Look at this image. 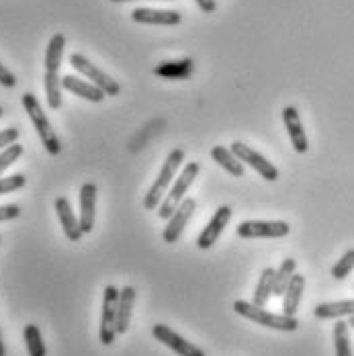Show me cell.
<instances>
[{
    "label": "cell",
    "mask_w": 354,
    "mask_h": 356,
    "mask_svg": "<svg viewBox=\"0 0 354 356\" xmlns=\"http://www.w3.org/2000/svg\"><path fill=\"white\" fill-rule=\"evenodd\" d=\"M182 162H184V149L177 147V149H172V152L168 154L166 162L162 164L160 175L154 180V184L150 186V191L145 193V199H143V207H145V209L154 211V209L160 207L162 199L166 197L168 186L172 184V180L177 177L178 166H180Z\"/></svg>",
    "instance_id": "1"
},
{
    "label": "cell",
    "mask_w": 354,
    "mask_h": 356,
    "mask_svg": "<svg viewBox=\"0 0 354 356\" xmlns=\"http://www.w3.org/2000/svg\"><path fill=\"white\" fill-rule=\"evenodd\" d=\"M21 101H23V107L27 111V115H29V119H31V123H33V127H35L37 136H39V140L43 143L45 152H47L49 156H58V154L62 152V143H60V138L56 136V131H54V127H51L47 115L43 113V108L39 105L35 95L25 92V95L21 97Z\"/></svg>",
    "instance_id": "2"
},
{
    "label": "cell",
    "mask_w": 354,
    "mask_h": 356,
    "mask_svg": "<svg viewBox=\"0 0 354 356\" xmlns=\"http://www.w3.org/2000/svg\"><path fill=\"white\" fill-rule=\"evenodd\" d=\"M234 312L246 320L254 321L258 325H264V327H271V330H279V332H295L299 327V321L291 316H284V314H271L266 312L264 307H258L250 301H242L238 299L234 303Z\"/></svg>",
    "instance_id": "3"
},
{
    "label": "cell",
    "mask_w": 354,
    "mask_h": 356,
    "mask_svg": "<svg viewBox=\"0 0 354 356\" xmlns=\"http://www.w3.org/2000/svg\"><path fill=\"white\" fill-rule=\"evenodd\" d=\"M199 170H201V166H199L197 162H188V164L182 168V172H180L177 180H175L170 193L162 199V203H160V207H158V211H156L160 219H170V217H172V213L178 209V205L184 201V193H186V191L191 188V184L195 182Z\"/></svg>",
    "instance_id": "4"
},
{
    "label": "cell",
    "mask_w": 354,
    "mask_h": 356,
    "mask_svg": "<svg viewBox=\"0 0 354 356\" xmlns=\"http://www.w3.org/2000/svg\"><path fill=\"white\" fill-rule=\"evenodd\" d=\"M117 303H119V289L113 285L105 286L103 293V309H101V330L99 338L101 344L111 346L115 342L117 334Z\"/></svg>",
    "instance_id": "5"
},
{
    "label": "cell",
    "mask_w": 354,
    "mask_h": 356,
    "mask_svg": "<svg viewBox=\"0 0 354 356\" xmlns=\"http://www.w3.org/2000/svg\"><path fill=\"white\" fill-rule=\"evenodd\" d=\"M70 66L76 72H80L82 76H86L88 80H92L95 86H99L106 97H117L121 92V86L117 80H113L108 74L103 70H99L95 64H90L82 54H72L70 56Z\"/></svg>",
    "instance_id": "6"
},
{
    "label": "cell",
    "mask_w": 354,
    "mask_h": 356,
    "mask_svg": "<svg viewBox=\"0 0 354 356\" xmlns=\"http://www.w3.org/2000/svg\"><path fill=\"white\" fill-rule=\"evenodd\" d=\"M230 149L240 158V162L242 164H248L250 168H254L260 177L264 178V180H268V182H275L277 178H279V170H277V166L273 164V162H268L264 156H260L256 149H252L250 145L242 142H234L230 145Z\"/></svg>",
    "instance_id": "7"
},
{
    "label": "cell",
    "mask_w": 354,
    "mask_h": 356,
    "mask_svg": "<svg viewBox=\"0 0 354 356\" xmlns=\"http://www.w3.org/2000/svg\"><path fill=\"white\" fill-rule=\"evenodd\" d=\"M291 227L287 221H242L236 227V234L244 240L256 238H284L289 236Z\"/></svg>",
    "instance_id": "8"
},
{
    "label": "cell",
    "mask_w": 354,
    "mask_h": 356,
    "mask_svg": "<svg viewBox=\"0 0 354 356\" xmlns=\"http://www.w3.org/2000/svg\"><path fill=\"white\" fill-rule=\"evenodd\" d=\"M152 336L158 342H162L164 346H168L172 353H177L178 356H205V353L199 346H195L193 342L184 340L182 336H178L172 327H168L164 323H156L152 327Z\"/></svg>",
    "instance_id": "9"
},
{
    "label": "cell",
    "mask_w": 354,
    "mask_h": 356,
    "mask_svg": "<svg viewBox=\"0 0 354 356\" xmlns=\"http://www.w3.org/2000/svg\"><path fill=\"white\" fill-rule=\"evenodd\" d=\"M195 209H197V201H195V199H184V201L178 205V209L172 213V217L168 219V225L164 227V234H162V238H164L166 244H177L178 240H180V236H182L186 223H188L191 217L195 215Z\"/></svg>",
    "instance_id": "10"
},
{
    "label": "cell",
    "mask_w": 354,
    "mask_h": 356,
    "mask_svg": "<svg viewBox=\"0 0 354 356\" xmlns=\"http://www.w3.org/2000/svg\"><path fill=\"white\" fill-rule=\"evenodd\" d=\"M230 219H232V209H230L227 205H221V207L213 213L211 221L205 225V229L199 234V238H197V248H211L213 244L217 242V238L223 234V229H225V225L230 223Z\"/></svg>",
    "instance_id": "11"
},
{
    "label": "cell",
    "mask_w": 354,
    "mask_h": 356,
    "mask_svg": "<svg viewBox=\"0 0 354 356\" xmlns=\"http://www.w3.org/2000/svg\"><path fill=\"white\" fill-rule=\"evenodd\" d=\"M97 217V184L84 182L80 188V227L84 234H90Z\"/></svg>",
    "instance_id": "12"
},
{
    "label": "cell",
    "mask_w": 354,
    "mask_h": 356,
    "mask_svg": "<svg viewBox=\"0 0 354 356\" xmlns=\"http://www.w3.org/2000/svg\"><path fill=\"white\" fill-rule=\"evenodd\" d=\"M283 121L284 127H287V134H289V140L293 143V149L297 154H305L309 149V142H307V136L303 131V123H301L299 111L295 107H284Z\"/></svg>",
    "instance_id": "13"
},
{
    "label": "cell",
    "mask_w": 354,
    "mask_h": 356,
    "mask_svg": "<svg viewBox=\"0 0 354 356\" xmlns=\"http://www.w3.org/2000/svg\"><path fill=\"white\" fill-rule=\"evenodd\" d=\"M56 213L60 217V223H62V229H64L66 238L70 242H80L84 232L80 227V219H76V215H74L70 207V201L66 197H58L56 199Z\"/></svg>",
    "instance_id": "14"
},
{
    "label": "cell",
    "mask_w": 354,
    "mask_h": 356,
    "mask_svg": "<svg viewBox=\"0 0 354 356\" xmlns=\"http://www.w3.org/2000/svg\"><path fill=\"white\" fill-rule=\"evenodd\" d=\"M131 19L143 25H164V27H172L182 21L180 13L177 10H156V8H136L131 13Z\"/></svg>",
    "instance_id": "15"
},
{
    "label": "cell",
    "mask_w": 354,
    "mask_h": 356,
    "mask_svg": "<svg viewBox=\"0 0 354 356\" xmlns=\"http://www.w3.org/2000/svg\"><path fill=\"white\" fill-rule=\"evenodd\" d=\"M62 88L70 90L72 95H76V97H80L84 101H90V103H101L106 97L99 86H95L92 82L80 80L76 76H64L62 78Z\"/></svg>",
    "instance_id": "16"
},
{
    "label": "cell",
    "mask_w": 354,
    "mask_h": 356,
    "mask_svg": "<svg viewBox=\"0 0 354 356\" xmlns=\"http://www.w3.org/2000/svg\"><path fill=\"white\" fill-rule=\"evenodd\" d=\"M134 303H136V289L129 285L123 286L119 291V303H117V334H125L129 330Z\"/></svg>",
    "instance_id": "17"
},
{
    "label": "cell",
    "mask_w": 354,
    "mask_h": 356,
    "mask_svg": "<svg viewBox=\"0 0 354 356\" xmlns=\"http://www.w3.org/2000/svg\"><path fill=\"white\" fill-rule=\"evenodd\" d=\"M303 289H305V277L303 275H293L291 283L287 286L283 295V314L284 316H291L295 318L297 309H299V303H301V295H303Z\"/></svg>",
    "instance_id": "18"
},
{
    "label": "cell",
    "mask_w": 354,
    "mask_h": 356,
    "mask_svg": "<svg viewBox=\"0 0 354 356\" xmlns=\"http://www.w3.org/2000/svg\"><path fill=\"white\" fill-rule=\"evenodd\" d=\"M314 316L318 320H338V318H353L354 299L348 301H332V303H319L314 309Z\"/></svg>",
    "instance_id": "19"
},
{
    "label": "cell",
    "mask_w": 354,
    "mask_h": 356,
    "mask_svg": "<svg viewBox=\"0 0 354 356\" xmlns=\"http://www.w3.org/2000/svg\"><path fill=\"white\" fill-rule=\"evenodd\" d=\"M211 158L223 170H227L232 177H244V164L240 162V158L232 149H227L223 145H215L211 149Z\"/></svg>",
    "instance_id": "20"
},
{
    "label": "cell",
    "mask_w": 354,
    "mask_h": 356,
    "mask_svg": "<svg viewBox=\"0 0 354 356\" xmlns=\"http://www.w3.org/2000/svg\"><path fill=\"white\" fill-rule=\"evenodd\" d=\"M195 70V62L191 58H184V60H177V62H162L154 68L156 76H162V78H175V80H182V78H188Z\"/></svg>",
    "instance_id": "21"
},
{
    "label": "cell",
    "mask_w": 354,
    "mask_h": 356,
    "mask_svg": "<svg viewBox=\"0 0 354 356\" xmlns=\"http://www.w3.org/2000/svg\"><path fill=\"white\" fill-rule=\"evenodd\" d=\"M275 277H277V270L266 266L262 273H260V281L258 285L254 289V305L258 307H266L268 299L273 297V289H275Z\"/></svg>",
    "instance_id": "22"
},
{
    "label": "cell",
    "mask_w": 354,
    "mask_h": 356,
    "mask_svg": "<svg viewBox=\"0 0 354 356\" xmlns=\"http://www.w3.org/2000/svg\"><path fill=\"white\" fill-rule=\"evenodd\" d=\"M43 88H45L47 107L51 111H60L62 108V78H60V74L58 72H45Z\"/></svg>",
    "instance_id": "23"
},
{
    "label": "cell",
    "mask_w": 354,
    "mask_h": 356,
    "mask_svg": "<svg viewBox=\"0 0 354 356\" xmlns=\"http://www.w3.org/2000/svg\"><path fill=\"white\" fill-rule=\"evenodd\" d=\"M64 47H66V37L62 35V33H56L49 39L47 49H45V64H43L45 72H60Z\"/></svg>",
    "instance_id": "24"
},
{
    "label": "cell",
    "mask_w": 354,
    "mask_h": 356,
    "mask_svg": "<svg viewBox=\"0 0 354 356\" xmlns=\"http://www.w3.org/2000/svg\"><path fill=\"white\" fill-rule=\"evenodd\" d=\"M23 338H25V346H27V353H29V356L47 355V348H45V342H43L41 330L37 327L35 323L25 325V330H23Z\"/></svg>",
    "instance_id": "25"
},
{
    "label": "cell",
    "mask_w": 354,
    "mask_h": 356,
    "mask_svg": "<svg viewBox=\"0 0 354 356\" xmlns=\"http://www.w3.org/2000/svg\"><path fill=\"white\" fill-rule=\"evenodd\" d=\"M295 268H297V262L293 258H284L283 264L277 270V277H275V289H273L275 297H283L287 286H289L291 279H293V275H295Z\"/></svg>",
    "instance_id": "26"
},
{
    "label": "cell",
    "mask_w": 354,
    "mask_h": 356,
    "mask_svg": "<svg viewBox=\"0 0 354 356\" xmlns=\"http://www.w3.org/2000/svg\"><path fill=\"white\" fill-rule=\"evenodd\" d=\"M348 327H351V325L342 320L336 321V325H334V346H336V356H353Z\"/></svg>",
    "instance_id": "27"
},
{
    "label": "cell",
    "mask_w": 354,
    "mask_h": 356,
    "mask_svg": "<svg viewBox=\"0 0 354 356\" xmlns=\"http://www.w3.org/2000/svg\"><path fill=\"white\" fill-rule=\"evenodd\" d=\"M353 270H354V248H351V250H346V252L342 254V258L332 266V277H334V279H338V281H342V279H346Z\"/></svg>",
    "instance_id": "28"
},
{
    "label": "cell",
    "mask_w": 354,
    "mask_h": 356,
    "mask_svg": "<svg viewBox=\"0 0 354 356\" xmlns=\"http://www.w3.org/2000/svg\"><path fill=\"white\" fill-rule=\"evenodd\" d=\"M21 156H23V145H21V143H13V145L4 147V149L0 152V177H2L4 170L10 168Z\"/></svg>",
    "instance_id": "29"
},
{
    "label": "cell",
    "mask_w": 354,
    "mask_h": 356,
    "mask_svg": "<svg viewBox=\"0 0 354 356\" xmlns=\"http://www.w3.org/2000/svg\"><path fill=\"white\" fill-rule=\"evenodd\" d=\"M27 184V178L23 175H13L8 178H0V195H8L13 191H19Z\"/></svg>",
    "instance_id": "30"
},
{
    "label": "cell",
    "mask_w": 354,
    "mask_h": 356,
    "mask_svg": "<svg viewBox=\"0 0 354 356\" xmlns=\"http://www.w3.org/2000/svg\"><path fill=\"white\" fill-rule=\"evenodd\" d=\"M19 136H21V131H19L17 127H8V129L0 131V152H2L4 147L13 145V143H17Z\"/></svg>",
    "instance_id": "31"
},
{
    "label": "cell",
    "mask_w": 354,
    "mask_h": 356,
    "mask_svg": "<svg viewBox=\"0 0 354 356\" xmlns=\"http://www.w3.org/2000/svg\"><path fill=\"white\" fill-rule=\"evenodd\" d=\"M19 215H21L19 205H2L0 207V221H10V219H17Z\"/></svg>",
    "instance_id": "32"
},
{
    "label": "cell",
    "mask_w": 354,
    "mask_h": 356,
    "mask_svg": "<svg viewBox=\"0 0 354 356\" xmlns=\"http://www.w3.org/2000/svg\"><path fill=\"white\" fill-rule=\"evenodd\" d=\"M0 84H2V86H6V88H15V86H17V78H15V74L8 70L6 66H2V64H0Z\"/></svg>",
    "instance_id": "33"
},
{
    "label": "cell",
    "mask_w": 354,
    "mask_h": 356,
    "mask_svg": "<svg viewBox=\"0 0 354 356\" xmlns=\"http://www.w3.org/2000/svg\"><path fill=\"white\" fill-rule=\"evenodd\" d=\"M195 2L199 4V8H201L203 13H209V15L217 8V2H215V0H195Z\"/></svg>",
    "instance_id": "34"
},
{
    "label": "cell",
    "mask_w": 354,
    "mask_h": 356,
    "mask_svg": "<svg viewBox=\"0 0 354 356\" xmlns=\"http://www.w3.org/2000/svg\"><path fill=\"white\" fill-rule=\"evenodd\" d=\"M0 356H6V348H4V340H2V332H0Z\"/></svg>",
    "instance_id": "35"
},
{
    "label": "cell",
    "mask_w": 354,
    "mask_h": 356,
    "mask_svg": "<svg viewBox=\"0 0 354 356\" xmlns=\"http://www.w3.org/2000/svg\"><path fill=\"white\" fill-rule=\"evenodd\" d=\"M111 2H134V0H111Z\"/></svg>",
    "instance_id": "36"
},
{
    "label": "cell",
    "mask_w": 354,
    "mask_h": 356,
    "mask_svg": "<svg viewBox=\"0 0 354 356\" xmlns=\"http://www.w3.org/2000/svg\"><path fill=\"white\" fill-rule=\"evenodd\" d=\"M348 325H351V327H354V316L351 318V321H348Z\"/></svg>",
    "instance_id": "37"
},
{
    "label": "cell",
    "mask_w": 354,
    "mask_h": 356,
    "mask_svg": "<svg viewBox=\"0 0 354 356\" xmlns=\"http://www.w3.org/2000/svg\"><path fill=\"white\" fill-rule=\"evenodd\" d=\"M2 115H4V108L0 107V117H2Z\"/></svg>",
    "instance_id": "38"
}]
</instances>
